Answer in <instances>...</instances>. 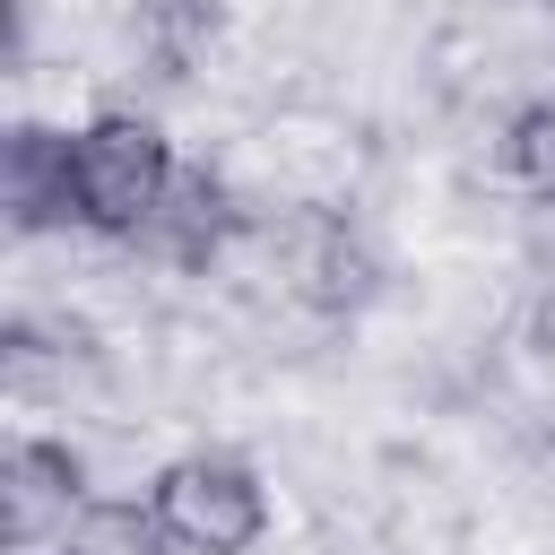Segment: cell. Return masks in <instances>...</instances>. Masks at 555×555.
Returning <instances> with one entry per match:
<instances>
[{
    "instance_id": "8992f818",
    "label": "cell",
    "mask_w": 555,
    "mask_h": 555,
    "mask_svg": "<svg viewBox=\"0 0 555 555\" xmlns=\"http://www.w3.org/2000/svg\"><path fill=\"white\" fill-rule=\"evenodd\" d=\"M234 225H243V208H234V191L208 173V165H182L173 173V191H165V208L147 217V251L156 260H173V269H208L225 243H234Z\"/></svg>"
},
{
    "instance_id": "30bf717a",
    "label": "cell",
    "mask_w": 555,
    "mask_h": 555,
    "mask_svg": "<svg viewBox=\"0 0 555 555\" xmlns=\"http://www.w3.org/2000/svg\"><path fill=\"white\" fill-rule=\"evenodd\" d=\"M538 9H555V0H538Z\"/></svg>"
},
{
    "instance_id": "52a82bcc",
    "label": "cell",
    "mask_w": 555,
    "mask_h": 555,
    "mask_svg": "<svg viewBox=\"0 0 555 555\" xmlns=\"http://www.w3.org/2000/svg\"><path fill=\"white\" fill-rule=\"evenodd\" d=\"M173 538L156 529V512H139V503H87L78 512V529L61 538V555H165Z\"/></svg>"
},
{
    "instance_id": "7a4b0ae2",
    "label": "cell",
    "mask_w": 555,
    "mask_h": 555,
    "mask_svg": "<svg viewBox=\"0 0 555 555\" xmlns=\"http://www.w3.org/2000/svg\"><path fill=\"white\" fill-rule=\"evenodd\" d=\"M147 512H156V529H165L182 555H243V546L269 529V494H260V477H251L234 451H191V460H173V468L147 486Z\"/></svg>"
},
{
    "instance_id": "6da1fadb",
    "label": "cell",
    "mask_w": 555,
    "mask_h": 555,
    "mask_svg": "<svg viewBox=\"0 0 555 555\" xmlns=\"http://www.w3.org/2000/svg\"><path fill=\"white\" fill-rule=\"evenodd\" d=\"M69 165H78V225H95L113 243H139L182 173L173 139L147 113H95L87 130H69Z\"/></svg>"
},
{
    "instance_id": "5b68a950",
    "label": "cell",
    "mask_w": 555,
    "mask_h": 555,
    "mask_svg": "<svg viewBox=\"0 0 555 555\" xmlns=\"http://www.w3.org/2000/svg\"><path fill=\"white\" fill-rule=\"evenodd\" d=\"M0 191H9V225H17V234L78 225V165H69V139H61V130H35V121L9 130Z\"/></svg>"
},
{
    "instance_id": "9c48e42d",
    "label": "cell",
    "mask_w": 555,
    "mask_h": 555,
    "mask_svg": "<svg viewBox=\"0 0 555 555\" xmlns=\"http://www.w3.org/2000/svg\"><path fill=\"white\" fill-rule=\"evenodd\" d=\"M538 347L555 356V286H546V304H538Z\"/></svg>"
},
{
    "instance_id": "ba28073f",
    "label": "cell",
    "mask_w": 555,
    "mask_h": 555,
    "mask_svg": "<svg viewBox=\"0 0 555 555\" xmlns=\"http://www.w3.org/2000/svg\"><path fill=\"white\" fill-rule=\"evenodd\" d=\"M512 173H520V191L538 208H555V95L512 121Z\"/></svg>"
},
{
    "instance_id": "277c9868",
    "label": "cell",
    "mask_w": 555,
    "mask_h": 555,
    "mask_svg": "<svg viewBox=\"0 0 555 555\" xmlns=\"http://www.w3.org/2000/svg\"><path fill=\"white\" fill-rule=\"evenodd\" d=\"M278 260H286V286L304 295V304H364V286H373V260H364V243L347 234V217H330V208H304V217H286L278 225Z\"/></svg>"
},
{
    "instance_id": "3957f363",
    "label": "cell",
    "mask_w": 555,
    "mask_h": 555,
    "mask_svg": "<svg viewBox=\"0 0 555 555\" xmlns=\"http://www.w3.org/2000/svg\"><path fill=\"white\" fill-rule=\"evenodd\" d=\"M87 512V468L69 442H17L0 468V520H9V555H61V538Z\"/></svg>"
}]
</instances>
